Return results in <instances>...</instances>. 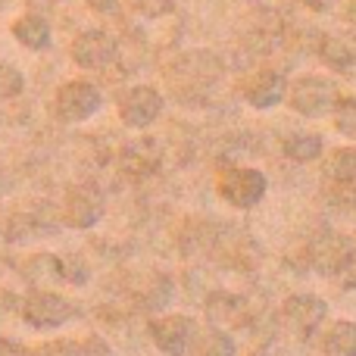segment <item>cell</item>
<instances>
[{
	"instance_id": "obj_1",
	"label": "cell",
	"mask_w": 356,
	"mask_h": 356,
	"mask_svg": "<svg viewBox=\"0 0 356 356\" xmlns=\"http://www.w3.org/2000/svg\"><path fill=\"white\" fill-rule=\"evenodd\" d=\"M75 313H79V307H75L69 297L56 294V291H50V288L31 291V294L19 303L22 322L29 328H35V332H47V328L66 325L69 319H75Z\"/></svg>"
},
{
	"instance_id": "obj_2",
	"label": "cell",
	"mask_w": 356,
	"mask_h": 356,
	"mask_svg": "<svg viewBox=\"0 0 356 356\" xmlns=\"http://www.w3.org/2000/svg\"><path fill=\"white\" fill-rule=\"evenodd\" d=\"M284 97H288V104L294 113L316 119V116L332 113V106L338 104L341 94H338V85H334L332 79H322V75H300V79L284 91Z\"/></svg>"
},
{
	"instance_id": "obj_3",
	"label": "cell",
	"mask_w": 356,
	"mask_h": 356,
	"mask_svg": "<svg viewBox=\"0 0 356 356\" xmlns=\"http://www.w3.org/2000/svg\"><path fill=\"white\" fill-rule=\"evenodd\" d=\"M307 263L319 275L338 278L341 272L353 269V241L341 232H319L307 244Z\"/></svg>"
},
{
	"instance_id": "obj_4",
	"label": "cell",
	"mask_w": 356,
	"mask_h": 356,
	"mask_svg": "<svg viewBox=\"0 0 356 356\" xmlns=\"http://www.w3.org/2000/svg\"><path fill=\"white\" fill-rule=\"evenodd\" d=\"M100 104H104V97H100V91L91 81H66V85L54 94L50 113H54L56 122L75 125V122L91 119L94 113L100 110Z\"/></svg>"
},
{
	"instance_id": "obj_5",
	"label": "cell",
	"mask_w": 356,
	"mask_h": 356,
	"mask_svg": "<svg viewBox=\"0 0 356 356\" xmlns=\"http://www.w3.org/2000/svg\"><path fill=\"white\" fill-rule=\"evenodd\" d=\"M219 197L225 203H232L234 209H250L257 207L259 200L266 197L269 191V181L259 169H250V166H232L219 175Z\"/></svg>"
},
{
	"instance_id": "obj_6",
	"label": "cell",
	"mask_w": 356,
	"mask_h": 356,
	"mask_svg": "<svg viewBox=\"0 0 356 356\" xmlns=\"http://www.w3.org/2000/svg\"><path fill=\"white\" fill-rule=\"evenodd\" d=\"M106 213V203L100 197L97 188L91 184H75L66 191V200H63V222L69 228H94Z\"/></svg>"
},
{
	"instance_id": "obj_7",
	"label": "cell",
	"mask_w": 356,
	"mask_h": 356,
	"mask_svg": "<svg viewBox=\"0 0 356 356\" xmlns=\"http://www.w3.org/2000/svg\"><path fill=\"white\" fill-rule=\"evenodd\" d=\"M150 341L156 344V350L166 356H188L191 341H194V319L191 316H160L147 325Z\"/></svg>"
},
{
	"instance_id": "obj_8",
	"label": "cell",
	"mask_w": 356,
	"mask_h": 356,
	"mask_svg": "<svg viewBox=\"0 0 356 356\" xmlns=\"http://www.w3.org/2000/svg\"><path fill=\"white\" fill-rule=\"evenodd\" d=\"M163 113V94L150 85H138L119 97V119L129 129H147Z\"/></svg>"
},
{
	"instance_id": "obj_9",
	"label": "cell",
	"mask_w": 356,
	"mask_h": 356,
	"mask_svg": "<svg viewBox=\"0 0 356 356\" xmlns=\"http://www.w3.org/2000/svg\"><path fill=\"white\" fill-rule=\"evenodd\" d=\"M284 322L291 332L309 338L313 332H319V325L328 319V303L319 294H294L284 300Z\"/></svg>"
},
{
	"instance_id": "obj_10",
	"label": "cell",
	"mask_w": 356,
	"mask_h": 356,
	"mask_svg": "<svg viewBox=\"0 0 356 356\" xmlns=\"http://www.w3.org/2000/svg\"><path fill=\"white\" fill-rule=\"evenodd\" d=\"M116 38L106 35L104 29H91L72 41V60L81 69H106L116 60Z\"/></svg>"
},
{
	"instance_id": "obj_11",
	"label": "cell",
	"mask_w": 356,
	"mask_h": 356,
	"mask_svg": "<svg viewBox=\"0 0 356 356\" xmlns=\"http://www.w3.org/2000/svg\"><path fill=\"white\" fill-rule=\"evenodd\" d=\"M163 163V150L154 138H138L129 141L119 154V172L125 178H150L160 169Z\"/></svg>"
},
{
	"instance_id": "obj_12",
	"label": "cell",
	"mask_w": 356,
	"mask_h": 356,
	"mask_svg": "<svg viewBox=\"0 0 356 356\" xmlns=\"http://www.w3.org/2000/svg\"><path fill=\"white\" fill-rule=\"evenodd\" d=\"M284 91H288V81L275 69H259L244 81V100L257 110H269V106L282 104Z\"/></svg>"
},
{
	"instance_id": "obj_13",
	"label": "cell",
	"mask_w": 356,
	"mask_h": 356,
	"mask_svg": "<svg viewBox=\"0 0 356 356\" xmlns=\"http://www.w3.org/2000/svg\"><path fill=\"white\" fill-rule=\"evenodd\" d=\"M19 275L35 288H54L63 282V259L54 253H31L19 263Z\"/></svg>"
},
{
	"instance_id": "obj_14",
	"label": "cell",
	"mask_w": 356,
	"mask_h": 356,
	"mask_svg": "<svg viewBox=\"0 0 356 356\" xmlns=\"http://www.w3.org/2000/svg\"><path fill=\"white\" fill-rule=\"evenodd\" d=\"M13 38L29 50H47L50 47V25L44 22L41 16L29 13V16H19L16 22H13Z\"/></svg>"
},
{
	"instance_id": "obj_15",
	"label": "cell",
	"mask_w": 356,
	"mask_h": 356,
	"mask_svg": "<svg viewBox=\"0 0 356 356\" xmlns=\"http://www.w3.org/2000/svg\"><path fill=\"white\" fill-rule=\"evenodd\" d=\"M319 60L332 72H353V66H356V54H353L350 41H344L338 35H325L319 41Z\"/></svg>"
},
{
	"instance_id": "obj_16",
	"label": "cell",
	"mask_w": 356,
	"mask_h": 356,
	"mask_svg": "<svg viewBox=\"0 0 356 356\" xmlns=\"http://www.w3.org/2000/svg\"><path fill=\"white\" fill-rule=\"evenodd\" d=\"M322 350L328 356H356V325L350 319L332 322V328L322 338Z\"/></svg>"
},
{
	"instance_id": "obj_17",
	"label": "cell",
	"mask_w": 356,
	"mask_h": 356,
	"mask_svg": "<svg viewBox=\"0 0 356 356\" xmlns=\"http://www.w3.org/2000/svg\"><path fill=\"white\" fill-rule=\"evenodd\" d=\"M284 156L294 163H313L322 156V138L313 135V131H297V135H288L282 144Z\"/></svg>"
},
{
	"instance_id": "obj_18",
	"label": "cell",
	"mask_w": 356,
	"mask_h": 356,
	"mask_svg": "<svg viewBox=\"0 0 356 356\" xmlns=\"http://www.w3.org/2000/svg\"><path fill=\"white\" fill-rule=\"evenodd\" d=\"M325 175L332 178V184L338 188H350L356 181V150L353 147H341L332 154V160L325 163Z\"/></svg>"
},
{
	"instance_id": "obj_19",
	"label": "cell",
	"mask_w": 356,
	"mask_h": 356,
	"mask_svg": "<svg viewBox=\"0 0 356 356\" xmlns=\"http://www.w3.org/2000/svg\"><path fill=\"white\" fill-rule=\"evenodd\" d=\"M200 356H234V338L222 328H207L200 338Z\"/></svg>"
},
{
	"instance_id": "obj_20",
	"label": "cell",
	"mask_w": 356,
	"mask_h": 356,
	"mask_svg": "<svg viewBox=\"0 0 356 356\" xmlns=\"http://www.w3.org/2000/svg\"><path fill=\"white\" fill-rule=\"evenodd\" d=\"M332 116H334V125L344 138H353L356 135V100L353 97H338V104L332 106Z\"/></svg>"
},
{
	"instance_id": "obj_21",
	"label": "cell",
	"mask_w": 356,
	"mask_h": 356,
	"mask_svg": "<svg viewBox=\"0 0 356 356\" xmlns=\"http://www.w3.org/2000/svg\"><path fill=\"white\" fill-rule=\"evenodd\" d=\"M25 88V79L16 66L0 60V100H10V97H19Z\"/></svg>"
},
{
	"instance_id": "obj_22",
	"label": "cell",
	"mask_w": 356,
	"mask_h": 356,
	"mask_svg": "<svg viewBox=\"0 0 356 356\" xmlns=\"http://www.w3.org/2000/svg\"><path fill=\"white\" fill-rule=\"evenodd\" d=\"M129 6L144 19H160L175 10V0H129Z\"/></svg>"
},
{
	"instance_id": "obj_23",
	"label": "cell",
	"mask_w": 356,
	"mask_h": 356,
	"mask_svg": "<svg viewBox=\"0 0 356 356\" xmlns=\"http://www.w3.org/2000/svg\"><path fill=\"white\" fill-rule=\"evenodd\" d=\"M3 234H6V241H13V244L35 238V234H38L35 232V219H31V216H13V219L6 222Z\"/></svg>"
},
{
	"instance_id": "obj_24",
	"label": "cell",
	"mask_w": 356,
	"mask_h": 356,
	"mask_svg": "<svg viewBox=\"0 0 356 356\" xmlns=\"http://www.w3.org/2000/svg\"><path fill=\"white\" fill-rule=\"evenodd\" d=\"M29 356H79V344L69 338H56V341H44L38 344Z\"/></svg>"
},
{
	"instance_id": "obj_25",
	"label": "cell",
	"mask_w": 356,
	"mask_h": 356,
	"mask_svg": "<svg viewBox=\"0 0 356 356\" xmlns=\"http://www.w3.org/2000/svg\"><path fill=\"white\" fill-rule=\"evenodd\" d=\"M88 278H91V272H88V263H81L79 257L63 259V282H69V284H88Z\"/></svg>"
},
{
	"instance_id": "obj_26",
	"label": "cell",
	"mask_w": 356,
	"mask_h": 356,
	"mask_svg": "<svg viewBox=\"0 0 356 356\" xmlns=\"http://www.w3.org/2000/svg\"><path fill=\"white\" fill-rule=\"evenodd\" d=\"M79 356H116V353L110 350V344H106L100 334H88L79 344Z\"/></svg>"
},
{
	"instance_id": "obj_27",
	"label": "cell",
	"mask_w": 356,
	"mask_h": 356,
	"mask_svg": "<svg viewBox=\"0 0 356 356\" xmlns=\"http://www.w3.org/2000/svg\"><path fill=\"white\" fill-rule=\"evenodd\" d=\"M19 294H13V291H0V319L3 316H13V313H19Z\"/></svg>"
},
{
	"instance_id": "obj_28",
	"label": "cell",
	"mask_w": 356,
	"mask_h": 356,
	"mask_svg": "<svg viewBox=\"0 0 356 356\" xmlns=\"http://www.w3.org/2000/svg\"><path fill=\"white\" fill-rule=\"evenodd\" d=\"M88 6H91L97 16H116L119 13V0H88Z\"/></svg>"
},
{
	"instance_id": "obj_29",
	"label": "cell",
	"mask_w": 356,
	"mask_h": 356,
	"mask_svg": "<svg viewBox=\"0 0 356 356\" xmlns=\"http://www.w3.org/2000/svg\"><path fill=\"white\" fill-rule=\"evenodd\" d=\"M303 3H307L313 13H328L334 3H338V0H303Z\"/></svg>"
}]
</instances>
